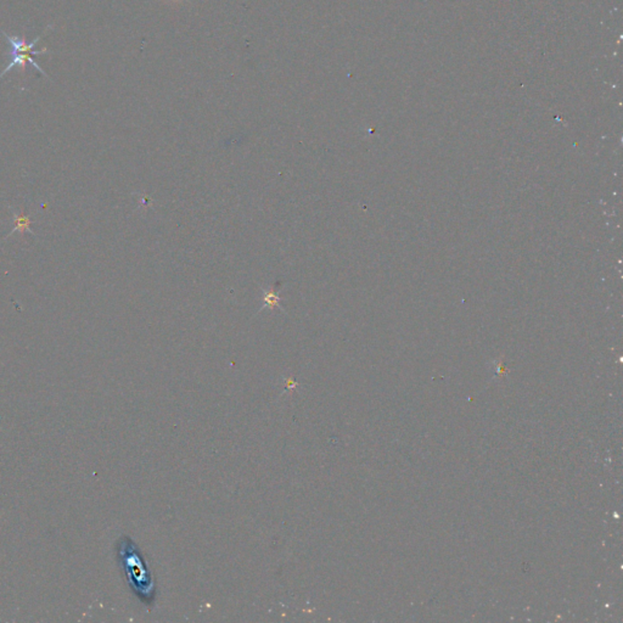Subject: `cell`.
Listing matches in <instances>:
<instances>
[{
	"label": "cell",
	"mask_w": 623,
	"mask_h": 623,
	"mask_svg": "<svg viewBox=\"0 0 623 623\" xmlns=\"http://www.w3.org/2000/svg\"><path fill=\"white\" fill-rule=\"evenodd\" d=\"M116 556L129 588L147 609L151 610L157 599V583L143 551L131 537L122 536L116 543Z\"/></svg>",
	"instance_id": "obj_1"
},
{
	"label": "cell",
	"mask_w": 623,
	"mask_h": 623,
	"mask_svg": "<svg viewBox=\"0 0 623 623\" xmlns=\"http://www.w3.org/2000/svg\"><path fill=\"white\" fill-rule=\"evenodd\" d=\"M48 52H49V50L46 49V48H43L42 50H37V51H33V52H20V51H14V50L9 49L8 58L10 59V61H9V64L7 65V67H5V70L3 71L2 73H0V79H2L3 77L7 75L9 71H11V70L14 69V67H16V66L22 67V70H25L26 66H27V64L31 65V66H33L37 71H39V72L42 73L43 76L48 77V75H46V73L44 72L42 69H40L39 65L35 63L34 59H32V56H31V55L48 54Z\"/></svg>",
	"instance_id": "obj_2"
},
{
	"label": "cell",
	"mask_w": 623,
	"mask_h": 623,
	"mask_svg": "<svg viewBox=\"0 0 623 623\" xmlns=\"http://www.w3.org/2000/svg\"><path fill=\"white\" fill-rule=\"evenodd\" d=\"M263 307H262L261 309L264 308H269V309H274V308H280V297L279 294L275 291H271V290H263Z\"/></svg>",
	"instance_id": "obj_3"
},
{
	"label": "cell",
	"mask_w": 623,
	"mask_h": 623,
	"mask_svg": "<svg viewBox=\"0 0 623 623\" xmlns=\"http://www.w3.org/2000/svg\"><path fill=\"white\" fill-rule=\"evenodd\" d=\"M169 3H172V4H180V3H183L184 0H168Z\"/></svg>",
	"instance_id": "obj_4"
}]
</instances>
